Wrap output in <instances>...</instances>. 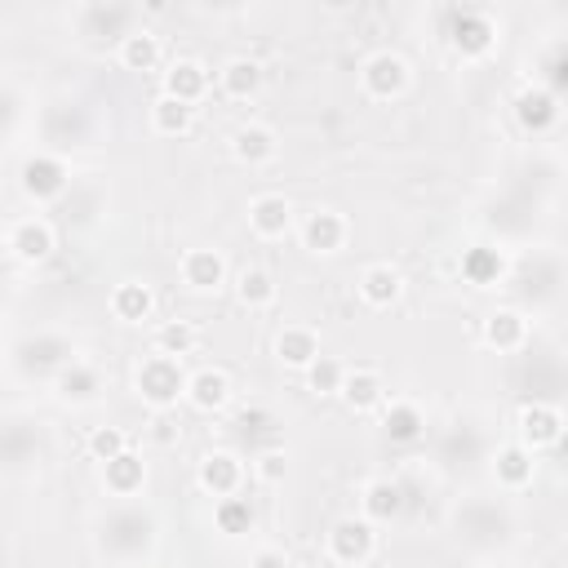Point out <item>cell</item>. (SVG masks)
Wrapping results in <instances>:
<instances>
[{
	"instance_id": "5bb4252c",
	"label": "cell",
	"mask_w": 568,
	"mask_h": 568,
	"mask_svg": "<svg viewBox=\"0 0 568 568\" xmlns=\"http://www.w3.org/2000/svg\"><path fill=\"white\" fill-rule=\"evenodd\" d=\"M160 93L164 98H178L186 106H195L204 93H209V67L200 58H173L164 67V80H160Z\"/></svg>"
},
{
	"instance_id": "ffe728a7",
	"label": "cell",
	"mask_w": 568,
	"mask_h": 568,
	"mask_svg": "<svg viewBox=\"0 0 568 568\" xmlns=\"http://www.w3.org/2000/svg\"><path fill=\"white\" fill-rule=\"evenodd\" d=\"M115 58H120L124 71H155V67L164 62V40H160L146 22H138V27L115 44Z\"/></svg>"
},
{
	"instance_id": "8992f818",
	"label": "cell",
	"mask_w": 568,
	"mask_h": 568,
	"mask_svg": "<svg viewBox=\"0 0 568 568\" xmlns=\"http://www.w3.org/2000/svg\"><path fill=\"white\" fill-rule=\"evenodd\" d=\"M4 248H9L18 262L40 266V262H49V257H53V248H58V231H53V222H49V217L31 213V217H18V222L9 226Z\"/></svg>"
},
{
	"instance_id": "cb8c5ba5",
	"label": "cell",
	"mask_w": 568,
	"mask_h": 568,
	"mask_svg": "<svg viewBox=\"0 0 568 568\" xmlns=\"http://www.w3.org/2000/svg\"><path fill=\"white\" fill-rule=\"evenodd\" d=\"M399 510H404V488L395 479H368L359 488V519H368L373 528L386 524V519H395Z\"/></svg>"
},
{
	"instance_id": "7a4b0ae2",
	"label": "cell",
	"mask_w": 568,
	"mask_h": 568,
	"mask_svg": "<svg viewBox=\"0 0 568 568\" xmlns=\"http://www.w3.org/2000/svg\"><path fill=\"white\" fill-rule=\"evenodd\" d=\"M373 550H377V528H373L368 519H359V515H342V519L328 524L324 555H328L333 564H342V568H359V564L373 559Z\"/></svg>"
},
{
	"instance_id": "f546056e",
	"label": "cell",
	"mask_w": 568,
	"mask_h": 568,
	"mask_svg": "<svg viewBox=\"0 0 568 568\" xmlns=\"http://www.w3.org/2000/svg\"><path fill=\"white\" fill-rule=\"evenodd\" d=\"M462 275H466L475 288H488V284H497V280L506 275V257H501L497 248H488V244H475V248L462 253Z\"/></svg>"
},
{
	"instance_id": "277c9868",
	"label": "cell",
	"mask_w": 568,
	"mask_h": 568,
	"mask_svg": "<svg viewBox=\"0 0 568 568\" xmlns=\"http://www.w3.org/2000/svg\"><path fill=\"white\" fill-rule=\"evenodd\" d=\"M408 80H413V67H408V58H399L395 49H377V53H368V58L359 62V89H364L373 102L399 98V93L408 89Z\"/></svg>"
},
{
	"instance_id": "d590c367",
	"label": "cell",
	"mask_w": 568,
	"mask_h": 568,
	"mask_svg": "<svg viewBox=\"0 0 568 568\" xmlns=\"http://www.w3.org/2000/svg\"><path fill=\"white\" fill-rule=\"evenodd\" d=\"M244 568H293V559H288L280 546H257Z\"/></svg>"
},
{
	"instance_id": "836d02e7",
	"label": "cell",
	"mask_w": 568,
	"mask_h": 568,
	"mask_svg": "<svg viewBox=\"0 0 568 568\" xmlns=\"http://www.w3.org/2000/svg\"><path fill=\"white\" fill-rule=\"evenodd\" d=\"M342 377H346V364L333 359V355H320V359L306 368V390H311V395H337Z\"/></svg>"
},
{
	"instance_id": "5b68a950",
	"label": "cell",
	"mask_w": 568,
	"mask_h": 568,
	"mask_svg": "<svg viewBox=\"0 0 568 568\" xmlns=\"http://www.w3.org/2000/svg\"><path fill=\"white\" fill-rule=\"evenodd\" d=\"M444 18H448V31H444V36H448L453 53H462V58H484V53L493 49V40H497V27H493L488 9L462 4V9H448Z\"/></svg>"
},
{
	"instance_id": "1f68e13d",
	"label": "cell",
	"mask_w": 568,
	"mask_h": 568,
	"mask_svg": "<svg viewBox=\"0 0 568 568\" xmlns=\"http://www.w3.org/2000/svg\"><path fill=\"white\" fill-rule=\"evenodd\" d=\"M213 524H217V532H226V537H244V532H253V506H248V497H222V501H213Z\"/></svg>"
},
{
	"instance_id": "7c38bea8",
	"label": "cell",
	"mask_w": 568,
	"mask_h": 568,
	"mask_svg": "<svg viewBox=\"0 0 568 568\" xmlns=\"http://www.w3.org/2000/svg\"><path fill=\"white\" fill-rule=\"evenodd\" d=\"M248 231L257 240H284L293 231V204L280 191H262L248 200Z\"/></svg>"
},
{
	"instance_id": "52a82bcc",
	"label": "cell",
	"mask_w": 568,
	"mask_h": 568,
	"mask_svg": "<svg viewBox=\"0 0 568 568\" xmlns=\"http://www.w3.org/2000/svg\"><path fill=\"white\" fill-rule=\"evenodd\" d=\"M519 439L515 444H524L528 453H541V448H555L559 439H564V413H559V404H546V399H532V404H524L519 408Z\"/></svg>"
},
{
	"instance_id": "7402d4cb",
	"label": "cell",
	"mask_w": 568,
	"mask_h": 568,
	"mask_svg": "<svg viewBox=\"0 0 568 568\" xmlns=\"http://www.w3.org/2000/svg\"><path fill=\"white\" fill-rule=\"evenodd\" d=\"M479 337H484L488 351H519L528 342V320L519 311H510V306H497V311L484 315Z\"/></svg>"
},
{
	"instance_id": "9c48e42d",
	"label": "cell",
	"mask_w": 568,
	"mask_h": 568,
	"mask_svg": "<svg viewBox=\"0 0 568 568\" xmlns=\"http://www.w3.org/2000/svg\"><path fill=\"white\" fill-rule=\"evenodd\" d=\"M53 390H58V399H62V404H71V408L98 404V395H102V368L75 355L67 368H58V373H53Z\"/></svg>"
},
{
	"instance_id": "8fae6325",
	"label": "cell",
	"mask_w": 568,
	"mask_h": 568,
	"mask_svg": "<svg viewBox=\"0 0 568 568\" xmlns=\"http://www.w3.org/2000/svg\"><path fill=\"white\" fill-rule=\"evenodd\" d=\"M178 275L191 293H217V288H226V257L217 248H204V244L186 248L178 262Z\"/></svg>"
},
{
	"instance_id": "e0dca14e",
	"label": "cell",
	"mask_w": 568,
	"mask_h": 568,
	"mask_svg": "<svg viewBox=\"0 0 568 568\" xmlns=\"http://www.w3.org/2000/svg\"><path fill=\"white\" fill-rule=\"evenodd\" d=\"M382 435L390 444H417L426 435V413L404 395H395V399L386 395L382 399Z\"/></svg>"
},
{
	"instance_id": "d4e9b609",
	"label": "cell",
	"mask_w": 568,
	"mask_h": 568,
	"mask_svg": "<svg viewBox=\"0 0 568 568\" xmlns=\"http://www.w3.org/2000/svg\"><path fill=\"white\" fill-rule=\"evenodd\" d=\"M111 315H115L120 324H142V320H151V315H155V293H151V284H142V280H120V284L111 288Z\"/></svg>"
},
{
	"instance_id": "d6986e66",
	"label": "cell",
	"mask_w": 568,
	"mask_h": 568,
	"mask_svg": "<svg viewBox=\"0 0 568 568\" xmlns=\"http://www.w3.org/2000/svg\"><path fill=\"white\" fill-rule=\"evenodd\" d=\"M386 395H390V390H386V382H382L377 368H346V377H342V386H337V399H342L351 413H373V408H382Z\"/></svg>"
},
{
	"instance_id": "4316f807",
	"label": "cell",
	"mask_w": 568,
	"mask_h": 568,
	"mask_svg": "<svg viewBox=\"0 0 568 568\" xmlns=\"http://www.w3.org/2000/svg\"><path fill=\"white\" fill-rule=\"evenodd\" d=\"M146 120H151V133H160V138H186V133H191V124H195V106H186V102H178V98L155 93V98H151Z\"/></svg>"
},
{
	"instance_id": "4fadbf2b",
	"label": "cell",
	"mask_w": 568,
	"mask_h": 568,
	"mask_svg": "<svg viewBox=\"0 0 568 568\" xmlns=\"http://www.w3.org/2000/svg\"><path fill=\"white\" fill-rule=\"evenodd\" d=\"M297 235H302V248H311V253H337L351 235V222L337 209H311L302 217Z\"/></svg>"
},
{
	"instance_id": "e575fe53",
	"label": "cell",
	"mask_w": 568,
	"mask_h": 568,
	"mask_svg": "<svg viewBox=\"0 0 568 568\" xmlns=\"http://www.w3.org/2000/svg\"><path fill=\"white\" fill-rule=\"evenodd\" d=\"M253 470H257V479H262V484H280V479H284V453L266 448V453L253 462Z\"/></svg>"
},
{
	"instance_id": "6da1fadb",
	"label": "cell",
	"mask_w": 568,
	"mask_h": 568,
	"mask_svg": "<svg viewBox=\"0 0 568 568\" xmlns=\"http://www.w3.org/2000/svg\"><path fill=\"white\" fill-rule=\"evenodd\" d=\"M133 395L151 408V413H169L182 395H186V373H182V359L173 355H146L138 359L133 368Z\"/></svg>"
},
{
	"instance_id": "f1b7e54d",
	"label": "cell",
	"mask_w": 568,
	"mask_h": 568,
	"mask_svg": "<svg viewBox=\"0 0 568 568\" xmlns=\"http://www.w3.org/2000/svg\"><path fill=\"white\" fill-rule=\"evenodd\" d=\"M275 275L266 271V266H240L235 271V297H240V306H248V311H266V306H275Z\"/></svg>"
},
{
	"instance_id": "ac0fdd59",
	"label": "cell",
	"mask_w": 568,
	"mask_h": 568,
	"mask_svg": "<svg viewBox=\"0 0 568 568\" xmlns=\"http://www.w3.org/2000/svg\"><path fill=\"white\" fill-rule=\"evenodd\" d=\"M355 293H359V302H364V306L386 311V306H395V302H399V293H404V275H399L390 262H373V266H364V271H359Z\"/></svg>"
},
{
	"instance_id": "3957f363",
	"label": "cell",
	"mask_w": 568,
	"mask_h": 568,
	"mask_svg": "<svg viewBox=\"0 0 568 568\" xmlns=\"http://www.w3.org/2000/svg\"><path fill=\"white\" fill-rule=\"evenodd\" d=\"M18 186H22L27 200L49 204V200L67 195V186H71V169H67V160H62L58 151H36V155L22 160V169H18Z\"/></svg>"
},
{
	"instance_id": "ba28073f",
	"label": "cell",
	"mask_w": 568,
	"mask_h": 568,
	"mask_svg": "<svg viewBox=\"0 0 568 568\" xmlns=\"http://www.w3.org/2000/svg\"><path fill=\"white\" fill-rule=\"evenodd\" d=\"M559 93H550L546 84H524L515 93V120L524 133H550L559 124Z\"/></svg>"
},
{
	"instance_id": "9a60e30c",
	"label": "cell",
	"mask_w": 568,
	"mask_h": 568,
	"mask_svg": "<svg viewBox=\"0 0 568 568\" xmlns=\"http://www.w3.org/2000/svg\"><path fill=\"white\" fill-rule=\"evenodd\" d=\"M231 155H235L240 164H248V169H262V164H271V160L280 155V138H275L271 124L248 120V124H240V129L231 133Z\"/></svg>"
},
{
	"instance_id": "484cf974",
	"label": "cell",
	"mask_w": 568,
	"mask_h": 568,
	"mask_svg": "<svg viewBox=\"0 0 568 568\" xmlns=\"http://www.w3.org/2000/svg\"><path fill=\"white\" fill-rule=\"evenodd\" d=\"M102 484H106L111 497H138L142 484H146V462H142V453L124 448L120 457H111V462L102 466Z\"/></svg>"
},
{
	"instance_id": "4dcf8cb0",
	"label": "cell",
	"mask_w": 568,
	"mask_h": 568,
	"mask_svg": "<svg viewBox=\"0 0 568 568\" xmlns=\"http://www.w3.org/2000/svg\"><path fill=\"white\" fill-rule=\"evenodd\" d=\"M195 346H200V333H195L191 320H164V324L155 328V355L182 359V355H191Z\"/></svg>"
},
{
	"instance_id": "30bf717a",
	"label": "cell",
	"mask_w": 568,
	"mask_h": 568,
	"mask_svg": "<svg viewBox=\"0 0 568 568\" xmlns=\"http://www.w3.org/2000/svg\"><path fill=\"white\" fill-rule=\"evenodd\" d=\"M195 484H200L213 501L235 497V493H240V484H244V466H240V457H235V453H226V448L204 453V457H200V466H195Z\"/></svg>"
},
{
	"instance_id": "d6a6232c",
	"label": "cell",
	"mask_w": 568,
	"mask_h": 568,
	"mask_svg": "<svg viewBox=\"0 0 568 568\" xmlns=\"http://www.w3.org/2000/svg\"><path fill=\"white\" fill-rule=\"evenodd\" d=\"M84 448H89V457L93 462H111V457H120L124 448H133V439H129V430L124 426H93L89 430V439H84Z\"/></svg>"
},
{
	"instance_id": "83f0119b",
	"label": "cell",
	"mask_w": 568,
	"mask_h": 568,
	"mask_svg": "<svg viewBox=\"0 0 568 568\" xmlns=\"http://www.w3.org/2000/svg\"><path fill=\"white\" fill-rule=\"evenodd\" d=\"M217 84H222L226 98L248 102V98L262 89V62H257V58H226L222 71H217Z\"/></svg>"
},
{
	"instance_id": "2e32d148",
	"label": "cell",
	"mask_w": 568,
	"mask_h": 568,
	"mask_svg": "<svg viewBox=\"0 0 568 568\" xmlns=\"http://www.w3.org/2000/svg\"><path fill=\"white\" fill-rule=\"evenodd\" d=\"M320 355H324V351H320V333H315L311 324H284V328L275 333V359H280L284 368L306 373Z\"/></svg>"
},
{
	"instance_id": "603a6c76",
	"label": "cell",
	"mask_w": 568,
	"mask_h": 568,
	"mask_svg": "<svg viewBox=\"0 0 568 568\" xmlns=\"http://www.w3.org/2000/svg\"><path fill=\"white\" fill-rule=\"evenodd\" d=\"M182 399L200 413H217V408L231 404V377L222 368H195V373H186V395Z\"/></svg>"
},
{
	"instance_id": "44dd1931",
	"label": "cell",
	"mask_w": 568,
	"mask_h": 568,
	"mask_svg": "<svg viewBox=\"0 0 568 568\" xmlns=\"http://www.w3.org/2000/svg\"><path fill=\"white\" fill-rule=\"evenodd\" d=\"M532 475H537V453H528L524 444H501L497 453H493V479L506 488V493H519V488H528L532 484Z\"/></svg>"
}]
</instances>
